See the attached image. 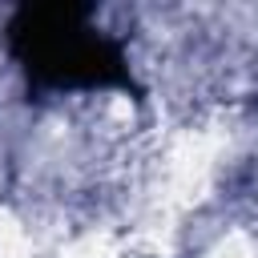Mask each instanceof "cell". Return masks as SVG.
Segmentation results:
<instances>
[{
  "label": "cell",
  "instance_id": "obj_1",
  "mask_svg": "<svg viewBox=\"0 0 258 258\" xmlns=\"http://www.w3.org/2000/svg\"><path fill=\"white\" fill-rule=\"evenodd\" d=\"M8 52L32 89H133L129 60L85 4H24L8 20Z\"/></svg>",
  "mask_w": 258,
  "mask_h": 258
}]
</instances>
